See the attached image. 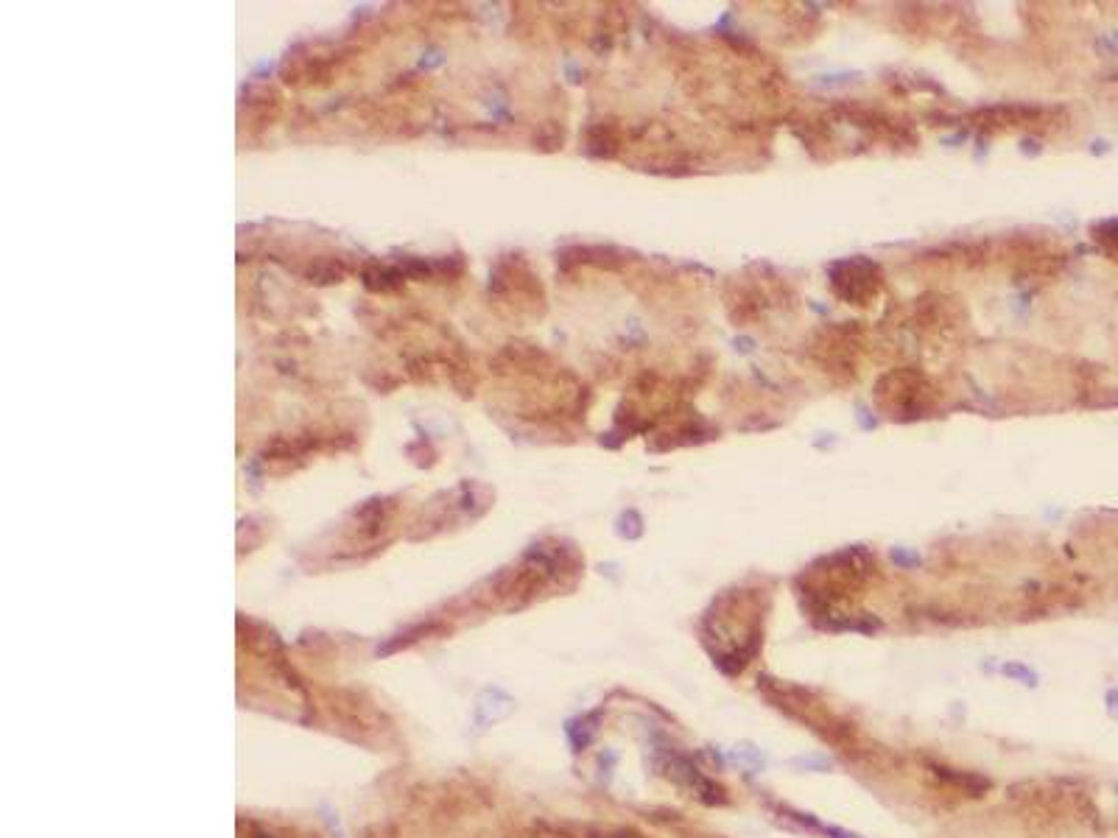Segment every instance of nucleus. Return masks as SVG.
<instances>
[{"mask_svg":"<svg viewBox=\"0 0 1118 838\" xmlns=\"http://www.w3.org/2000/svg\"><path fill=\"white\" fill-rule=\"evenodd\" d=\"M660 771L669 777L671 783L685 788L699 802H705V805H727V791L716 780H710L708 774H702V771L696 769L691 757L671 752V755L660 760Z\"/></svg>","mask_w":1118,"mask_h":838,"instance_id":"1","label":"nucleus"},{"mask_svg":"<svg viewBox=\"0 0 1118 838\" xmlns=\"http://www.w3.org/2000/svg\"><path fill=\"white\" fill-rule=\"evenodd\" d=\"M1004 674L1012 676V679H1018V682H1023L1026 688H1035L1037 685V676L1029 671V668H1023V665H1004Z\"/></svg>","mask_w":1118,"mask_h":838,"instance_id":"2","label":"nucleus"}]
</instances>
